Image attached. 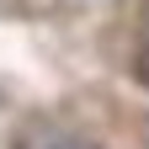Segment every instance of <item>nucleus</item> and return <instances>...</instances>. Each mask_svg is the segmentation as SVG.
Here are the masks:
<instances>
[{
  "instance_id": "obj_1",
  "label": "nucleus",
  "mask_w": 149,
  "mask_h": 149,
  "mask_svg": "<svg viewBox=\"0 0 149 149\" xmlns=\"http://www.w3.org/2000/svg\"><path fill=\"white\" fill-rule=\"evenodd\" d=\"M22 149H96V144L80 139V133H32Z\"/></svg>"
},
{
  "instance_id": "obj_2",
  "label": "nucleus",
  "mask_w": 149,
  "mask_h": 149,
  "mask_svg": "<svg viewBox=\"0 0 149 149\" xmlns=\"http://www.w3.org/2000/svg\"><path fill=\"white\" fill-rule=\"evenodd\" d=\"M133 74L149 85V37H144V48H139V59H133Z\"/></svg>"
}]
</instances>
